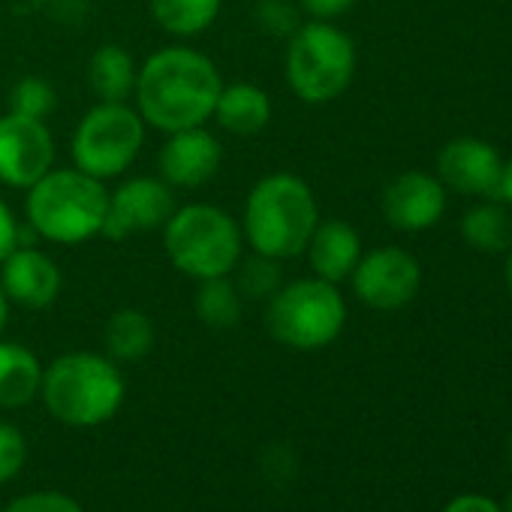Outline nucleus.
I'll use <instances>...</instances> for the list:
<instances>
[{
	"mask_svg": "<svg viewBox=\"0 0 512 512\" xmlns=\"http://www.w3.org/2000/svg\"><path fill=\"white\" fill-rule=\"evenodd\" d=\"M220 88L223 76L208 55L190 46H166L139 67L133 100L148 127L175 133L208 124Z\"/></svg>",
	"mask_w": 512,
	"mask_h": 512,
	"instance_id": "obj_1",
	"label": "nucleus"
},
{
	"mask_svg": "<svg viewBox=\"0 0 512 512\" xmlns=\"http://www.w3.org/2000/svg\"><path fill=\"white\" fill-rule=\"evenodd\" d=\"M238 223L244 244L253 253L284 263L305 253L320 223V205L305 178L293 172H269L250 187Z\"/></svg>",
	"mask_w": 512,
	"mask_h": 512,
	"instance_id": "obj_2",
	"label": "nucleus"
},
{
	"mask_svg": "<svg viewBox=\"0 0 512 512\" xmlns=\"http://www.w3.org/2000/svg\"><path fill=\"white\" fill-rule=\"evenodd\" d=\"M124 374L115 359L100 353H67L43 368L40 398L46 410L70 428L109 422L124 404Z\"/></svg>",
	"mask_w": 512,
	"mask_h": 512,
	"instance_id": "obj_3",
	"label": "nucleus"
},
{
	"mask_svg": "<svg viewBox=\"0 0 512 512\" xmlns=\"http://www.w3.org/2000/svg\"><path fill=\"white\" fill-rule=\"evenodd\" d=\"M25 193V214L40 238L76 247L103 232L109 190L100 178L76 166L49 169Z\"/></svg>",
	"mask_w": 512,
	"mask_h": 512,
	"instance_id": "obj_4",
	"label": "nucleus"
},
{
	"mask_svg": "<svg viewBox=\"0 0 512 512\" xmlns=\"http://www.w3.org/2000/svg\"><path fill=\"white\" fill-rule=\"evenodd\" d=\"M160 232L169 263L190 281L232 275L244 256L241 223L211 202L178 205Z\"/></svg>",
	"mask_w": 512,
	"mask_h": 512,
	"instance_id": "obj_5",
	"label": "nucleus"
},
{
	"mask_svg": "<svg viewBox=\"0 0 512 512\" xmlns=\"http://www.w3.org/2000/svg\"><path fill=\"white\" fill-rule=\"evenodd\" d=\"M284 76L302 103H332L350 88L356 76V46L332 22H302L287 40Z\"/></svg>",
	"mask_w": 512,
	"mask_h": 512,
	"instance_id": "obj_6",
	"label": "nucleus"
},
{
	"mask_svg": "<svg viewBox=\"0 0 512 512\" xmlns=\"http://www.w3.org/2000/svg\"><path fill=\"white\" fill-rule=\"evenodd\" d=\"M347 302L338 284L323 278H299L281 284L269 299L266 329L290 350H323L344 332Z\"/></svg>",
	"mask_w": 512,
	"mask_h": 512,
	"instance_id": "obj_7",
	"label": "nucleus"
},
{
	"mask_svg": "<svg viewBox=\"0 0 512 512\" xmlns=\"http://www.w3.org/2000/svg\"><path fill=\"white\" fill-rule=\"evenodd\" d=\"M148 124L127 103H97L85 112L73 133V163L76 169L109 181L124 175L145 148Z\"/></svg>",
	"mask_w": 512,
	"mask_h": 512,
	"instance_id": "obj_8",
	"label": "nucleus"
},
{
	"mask_svg": "<svg viewBox=\"0 0 512 512\" xmlns=\"http://www.w3.org/2000/svg\"><path fill=\"white\" fill-rule=\"evenodd\" d=\"M353 293L374 311H401L422 287V269L416 256L401 247H377L356 263Z\"/></svg>",
	"mask_w": 512,
	"mask_h": 512,
	"instance_id": "obj_9",
	"label": "nucleus"
},
{
	"mask_svg": "<svg viewBox=\"0 0 512 512\" xmlns=\"http://www.w3.org/2000/svg\"><path fill=\"white\" fill-rule=\"evenodd\" d=\"M55 136L46 121L7 112L0 115V184L13 190L34 187L55 169Z\"/></svg>",
	"mask_w": 512,
	"mask_h": 512,
	"instance_id": "obj_10",
	"label": "nucleus"
},
{
	"mask_svg": "<svg viewBox=\"0 0 512 512\" xmlns=\"http://www.w3.org/2000/svg\"><path fill=\"white\" fill-rule=\"evenodd\" d=\"M175 208L178 205H175L172 187L163 178H148V175L127 178L109 193L100 235L109 241H124L130 235L157 232L166 226Z\"/></svg>",
	"mask_w": 512,
	"mask_h": 512,
	"instance_id": "obj_11",
	"label": "nucleus"
},
{
	"mask_svg": "<svg viewBox=\"0 0 512 512\" xmlns=\"http://www.w3.org/2000/svg\"><path fill=\"white\" fill-rule=\"evenodd\" d=\"M220 163H223L220 139L205 124L166 133V142L157 154L160 178L172 190H196L208 184L217 175Z\"/></svg>",
	"mask_w": 512,
	"mask_h": 512,
	"instance_id": "obj_12",
	"label": "nucleus"
},
{
	"mask_svg": "<svg viewBox=\"0 0 512 512\" xmlns=\"http://www.w3.org/2000/svg\"><path fill=\"white\" fill-rule=\"evenodd\" d=\"M0 287H4L10 305H19L25 311H46L58 302L64 290V275L46 250L19 244L0 263Z\"/></svg>",
	"mask_w": 512,
	"mask_h": 512,
	"instance_id": "obj_13",
	"label": "nucleus"
},
{
	"mask_svg": "<svg viewBox=\"0 0 512 512\" xmlns=\"http://www.w3.org/2000/svg\"><path fill=\"white\" fill-rule=\"evenodd\" d=\"M437 172H440V181L458 193L500 199L503 160L482 139H473V136L452 139L437 157Z\"/></svg>",
	"mask_w": 512,
	"mask_h": 512,
	"instance_id": "obj_14",
	"label": "nucleus"
},
{
	"mask_svg": "<svg viewBox=\"0 0 512 512\" xmlns=\"http://www.w3.org/2000/svg\"><path fill=\"white\" fill-rule=\"evenodd\" d=\"M446 211V184L425 172H404L383 190V217L401 232L431 229Z\"/></svg>",
	"mask_w": 512,
	"mask_h": 512,
	"instance_id": "obj_15",
	"label": "nucleus"
},
{
	"mask_svg": "<svg viewBox=\"0 0 512 512\" xmlns=\"http://www.w3.org/2000/svg\"><path fill=\"white\" fill-rule=\"evenodd\" d=\"M305 256L314 278L341 284L362 260V238L347 220H320L305 247Z\"/></svg>",
	"mask_w": 512,
	"mask_h": 512,
	"instance_id": "obj_16",
	"label": "nucleus"
},
{
	"mask_svg": "<svg viewBox=\"0 0 512 512\" xmlns=\"http://www.w3.org/2000/svg\"><path fill=\"white\" fill-rule=\"evenodd\" d=\"M211 121L232 136H260L272 121V100L253 82H232L220 88Z\"/></svg>",
	"mask_w": 512,
	"mask_h": 512,
	"instance_id": "obj_17",
	"label": "nucleus"
},
{
	"mask_svg": "<svg viewBox=\"0 0 512 512\" xmlns=\"http://www.w3.org/2000/svg\"><path fill=\"white\" fill-rule=\"evenodd\" d=\"M43 365L34 350L0 338V410L28 407L40 395Z\"/></svg>",
	"mask_w": 512,
	"mask_h": 512,
	"instance_id": "obj_18",
	"label": "nucleus"
},
{
	"mask_svg": "<svg viewBox=\"0 0 512 512\" xmlns=\"http://www.w3.org/2000/svg\"><path fill=\"white\" fill-rule=\"evenodd\" d=\"M136 61L118 43H103L88 58V88L97 103H127L136 91Z\"/></svg>",
	"mask_w": 512,
	"mask_h": 512,
	"instance_id": "obj_19",
	"label": "nucleus"
},
{
	"mask_svg": "<svg viewBox=\"0 0 512 512\" xmlns=\"http://www.w3.org/2000/svg\"><path fill=\"white\" fill-rule=\"evenodd\" d=\"M106 356L115 362H139L154 350V323L139 308H118L103 326Z\"/></svg>",
	"mask_w": 512,
	"mask_h": 512,
	"instance_id": "obj_20",
	"label": "nucleus"
},
{
	"mask_svg": "<svg viewBox=\"0 0 512 512\" xmlns=\"http://www.w3.org/2000/svg\"><path fill=\"white\" fill-rule=\"evenodd\" d=\"M148 7L160 31L178 40H193L217 22L223 0H151Z\"/></svg>",
	"mask_w": 512,
	"mask_h": 512,
	"instance_id": "obj_21",
	"label": "nucleus"
},
{
	"mask_svg": "<svg viewBox=\"0 0 512 512\" xmlns=\"http://www.w3.org/2000/svg\"><path fill=\"white\" fill-rule=\"evenodd\" d=\"M196 284L199 287L193 293V311H196L199 323L208 326V329H217V332H226V329L238 326L244 299H241L232 275L196 281Z\"/></svg>",
	"mask_w": 512,
	"mask_h": 512,
	"instance_id": "obj_22",
	"label": "nucleus"
},
{
	"mask_svg": "<svg viewBox=\"0 0 512 512\" xmlns=\"http://www.w3.org/2000/svg\"><path fill=\"white\" fill-rule=\"evenodd\" d=\"M461 235L473 250L500 253L512 244V223L500 205H476L461 217Z\"/></svg>",
	"mask_w": 512,
	"mask_h": 512,
	"instance_id": "obj_23",
	"label": "nucleus"
},
{
	"mask_svg": "<svg viewBox=\"0 0 512 512\" xmlns=\"http://www.w3.org/2000/svg\"><path fill=\"white\" fill-rule=\"evenodd\" d=\"M232 281L241 293V299H272L284 278H281V263L272 260V256H263V253H253L244 260H238V266L232 269Z\"/></svg>",
	"mask_w": 512,
	"mask_h": 512,
	"instance_id": "obj_24",
	"label": "nucleus"
},
{
	"mask_svg": "<svg viewBox=\"0 0 512 512\" xmlns=\"http://www.w3.org/2000/svg\"><path fill=\"white\" fill-rule=\"evenodd\" d=\"M55 109H58V91L40 76H25L10 91V112L16 115L46 121Z\"/></svg>",
	"mask_w": 512,
	"mask_h": 512,
	"instance_id": "obj_25",
	"label": "nucleus"
},
{
	"mask_svg": "<svg viewBox=\"0 0 512 512\" xmlns=\"http://www.w3.org/2000/svg\"><path fill=\"white\" fill-rule=\"evenodd\" d=\"M25 461H28L25 434L10 422H0V485L13 482L22 473Z\"/></svg>",
	"mask_w": 512,
	"mask_h": 512,
	"instance_id": "obj_26",
	"label": "nucleus"
},
{
	"mask_svg": "<svg viewBox=\"0 0 512 512\" xmlns=\"http://www.w3.org/2000/svg\"><path fill=\"white\" fill-rule=\"evenodd\" d=\"M256 22H260V28L266 34L287 37V40L302 25L299 22V10L290 4V0H260V7H256Z\"/></svg>",
	"mask_w": 512,
	"mask_h": 512,
	"instance_id": "obj_27",
	"label": "nucleus"
},
{
	"mask_svg": "<svg viewBox=\"0 0 512 512\" xmlns=\"http://www.w3.org/2000/svg\"><path fill=\"white\" fill-rule=\"evenodd\" d=\"M4 512H85V509L76 503V497L46 488V491H31V494L16 497Z\"/></svg>",
	"mask_w": 512,
	"mask_h": 512,
	"instance_id": "obj_28",
	"label": "nucleus"
},
{
	"mask_svg": "<svg viewBox=\"0 0 512 512\" xmlns=\"http://www.w3.org/2000/svg\"><path fill=\"white\" fill-rule=\"evenodd\" d=\"M356 7V0H299V10L317 22H335Z\"/></svg>",
	"mask_w": 512,
	"mask_h": 512,
	"instance_id": "obj_29",
	"label": "nucleus"
},
{
	"mask_svg": "<svg viewBox=\"0 0 512 512\" xmlns=\"http://www.w3.org/2000/svg\"><path fill=\"white\" fill-rule=\"evenodd\" d=\"M19 244H22L19 241V220L13 214V208L7 205V199L0 196V263H4Z\"/></svg>",
	"mask_w": 512,
	"mask_h": 512,
	"instance_id": "obj_30",
	"label": "nucleus"
},
{
	"mask_svg": "<svg viewBox=\"0 0 512 512\" xmlns=\"http://www.w3.org/2000/svg\"><path fill=\"white\" fill-rule=\"evenodd\" d=\"M443 512H503V509L485 494H458L443 506Z\"/></svg>",
	"mask_w": 512,
	"mask_h": 512,
	"instance_id": "obj_31",
	"label": "nucleus"
},
{
	"mask_svg": "<svg viewBox=\"0 0 512 512\" xmlns=\"http://www.w3.org/2000/svg\"><path fill=\"white\" fill-rule=\"evenodd\" d=\"M500 199L512 205V160L503 163V184H500Z\"/></svg>",
	"mask_w": 512,
	"mask_h": 512,
	"instance_id": "obj_32",
	"label": "nucleus"
},
{
	"mask_svg": "<svg viewBox=\"0 0 512 512\" xmlns=\"http://www.w3.org/2000/svg\"><path fill=\"white\" fill-rule=\"evenodd\" d=\"M7 323H10V299H7L4 287H0V338H4Z\"/></svg>",
	"mask_w": 512,
	"mask_h": 512,
	"instance_id": "obj_33",
	"label": "nucleus"
},
{
	"mask_svg": "<svg viewBox=\"0 0 512 512\" xmlns=\"http://www.w3.org/2000/svg\"><path fill=\"white\" fill-rule=\"evenodd\" d=\"M506 287L512 293V250H509V260H506Z\"/></svg>",
	"mask_w": 512,
	"mask_h": 512,
	"instance_id": "obj_34",
	"label": "nucleus"
},
{
	"mask_svg": "<svg viewBox=\"0 0 512 512\" xmlns=\"http://www.w3.org/2000/svg\"><path fill=\"white\" fill-rule=\"evenodd\" d=\"M503 512H512V494H509V500H506V509Z\"/></svg>",
	"mask_w": 512,
	"mask_h": 512,
	"instance_id": "obj_35",
	"label": "nucleus"
},
{
	"mask_svg": "<svg viewBox=\"0 0 512 512\" xmlns=\"http://www.w3.org/2000/svg\"><path fill=\"white\" fill-rule=\"evenodd\" d=\"M506 452H509V461H512V437H509V446H506Z\"/></svg>",
	"mask_w": 512,
	"mask_h": 512,
	"instance_id": "obj_36",
	"label": "nucleus"
}]
</instances>
